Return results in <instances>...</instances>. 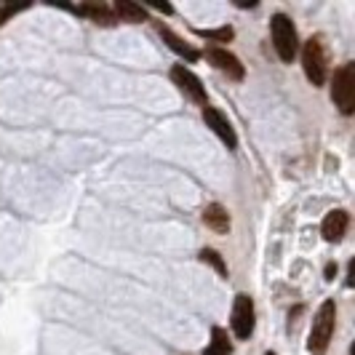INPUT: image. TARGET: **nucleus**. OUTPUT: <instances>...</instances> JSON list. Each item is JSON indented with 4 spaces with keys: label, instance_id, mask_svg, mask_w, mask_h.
<instances>
[{
    "label": "nucleus",
    "instance_id": "7ed1b4c3",
    "mask_svg": "<svg viewBox=\"0 0 355 355\" xmlns=\"http://www.w3.org/2000/svg\"><path fill=\"white\" fill-rule=\"evenodd\" d=\"M302 67L304 75L313 86H323L329 78V56H326V46L320 37H310L302 49Z\"/></svg>",
    "mask_w": 355,
    "mask_h": 355
},
{
    "label": "nucleus",
    "instance_id": "4468645a",
    "mask_svg": "<svg viewBox=\"0 0 355 355\" xmlns=\"http://www.w3.org/2000/svg\"><path fill=\"white\" fill-rule=\"evenodd\" d=\"M203 355H232L230 337H227V331H225V329L214 326L211 329V345L203 350Z\"/></svg>",
    "mask_w": 355,
    "mask_h": 355
},
{
    "label": "nucleus",
    "instance_id": "f257e3e1",
    "mask_svg": "<svg viewBox=\"0 0 355 355\" xmlns=\"http://www.w3.org/2000/svg\"><path fill=\"white\" fill-rule=\"evenodd\" d=\"M334 323H337V304H334V300H326L318 307L315 320H313V329H310L307 350L313 355H326L329 342L334 337Z\"/></svg>",
    "mask_w": 355,
    "mask_h": 355
},
{
    "label": "nucleus",
    "instance_id": "f8f14e48",
    "mask_svg": "<svg viewBox=\"0 0 355 355\" xmlns=\"http://www.w3.org/2000/svg\"><path fill=\"white\" fill-rule=\"evenodd\" d=\"M158 33H160V37H163V40L168 43V49H171V51H177L179 56H184L187 62H196V59H200V53H198L196 49H193V46H187V43H184V40H182L179 35H174V33H171L168 27L158 24Z\"/></svg>",
    "mask_w": 355,
    "mask_h": 355
},
{
    "label": "nucleus",
    "instance_id": "20e7f679",
    "mask_svg": "<svg viewBox=\"0 0 355 355\" xmlns=\"http://www.w3.org/2000/svg\"><path fill=\"white\" fill-rule=\"evenodd\" d=\"M331 99L339 107L342 115H353L355 110V64H342L334 72V86H331Z\"/></svg>",
    "mask_w": 355,
    "mask_h": 355
},
{
    "label": "nucleus",
    "instance_id": "9b49d317",
    "mask_svg": "<svg viewBox=\"0 0 355 355\" xmlns=\"http://www.w3.org/2000/svg\"><path fill=\"white\" fill-rule=\"evenodd\" d=\"M203 222H206L214 232L230 230V214H227L225 206H219V203H211V206L203 209Z\"/></svg>",
    "mask_w": 355,
    "mask_h": 355
},
{
    "label": "nucleus",
    "instance_id": "6ab92c4d",
    "mask_svg": "<svg viewBox=\"0 0 355 355\" xmlns=\"http://www.w3.org/2000/svg\"><path fill=\"white\" fill-rule=\"evenodd\" d=\"M267 355H275V353H267Z\"/></svg>",
    "mask_w": 355,
    "mask_h": 355
},
{
    "label": "nucleus",
    "instance_id": "39448f33",
    "mask_svg": "<svg viewBox=\"0 0 355 355\" xmlns=\"http://www.w3.org/2000/svg\"><path fill=\"white\" fill-rule=\"evenodd\" d=\"M232 331L238 339H249L254 334V302L249 294H238L232 304Z\"/></svg>",
    "mask_w": 355,
    "mask_h": 355
},
{
    "label": "nucleus",
    "instance_id": "6e6552de",
    "mask_svg": "<svg viewBox=\"0 0 355 355\" xmlns=\"http://www.w3.org/2000/svg\"><path fill=\"white\" fill-rule=\"evenodd\" d=\"M206 53H209L211 64L219 72H225V75L232 78V80H243L246 70H243V64L238 62V56H235V53H230L227 49H209Z\"/></svg>",
    "mask_w": 355,
    "mask_h": 355
},
{
    "label": "nucleus",
    "instance_id": "0eeeda50",
    "mask_svg": "<svg viewBox=\"0 0 355 355\" xmlns=\"http://www.w3.org/2000/svg\"><path fill=\"white\" fill-rule=\"evenodd\" d=\"M203 121H206V125L211 128L214 134L222 139V142L227 144L230 150H235L238 147V137H235V131H232V125H230V121L216 110V107H203Z\"/></svg>",
    "mask_w": 355,
    "mask_h": 355
},
{
    "label": "nucleus",
    "instance_id": "f03ea898",
    "mask_svg": "<svg viewBox=\"0 0 355 355\" xmlns=\"http://www.w3.org/2000/svg\"><path fill=\"white\" fill-rule=\"evenodd\" d=\"M270 30H272V46L281 56V62L291 64L294 56L300 51V37H297V27L291 24V19L286 14H275L270 21Z\"/></svg>",
    "mask_w": 355,
    "mask_h": 355
},
{
    "label": "nucleus",
    "instance_id": "ddd939ff",
    "mask_svg": "<svg viewBox=\"0 0 355 355\" xmlns=\"http://www.w3.org/2000/svg\"><path fill=\"white\" fill-rule=\"evenodd\" d=\"M115 19H121V21H131V24H139V21H147V11H144L142 6H137V3H131V0H118L115 3Z\"/></svg>",
    "mask_w": 355,
    "mask_h": 355
},
{
    "label": "nucleus",
    "instance_id": "2eb2a0df",
    "mask_svg": "<svg viewBox=\"0 0 355 355\" xmlns=\"http://www.w3.org/2000/svg\"><path fill=\"white\" fill-rule=\"evenodd\" d=\"M200 259H203V262H209V265H211L219 275H227V265H225V259L219 257V251L203 249V251H200Z\"/></svg>",
    "mask_w": 355,
    "mask_h": 355
},
{
    "label": "nucleus",
    "instance_id": "9d476101",
    "mask_svg": "<svg viewBox=\"0 0 355 355\" xmlns=\"http://www.w3.org/2000/svg\"><path fill=\"white\" fill-rule=\"evenodd\" d=\"M75 14L94 19V21H96V24H102V27H112V24H118V19H115V14H112V8H107L105 3H86V6L75 8Z\"/></svg>",
    "mask_w": 355,
    "mask_h": 355
},
{
    "label": "nucleus",
    "instance_id": "423d86ee",
    "mask_svg": "<svg viewBox=\"0 0 355 355\" xmlns=\"http://www.w3.org/2000/svg\"><path fill=\"white\" fill-rule=\"evenodd\" d=\"M171 80L177 83L179 89L184 91L193 102H198V105H206V86L200 83V78H198L193 70H187L184 64H177L174 70H171Z\"/></svg>",
    "mask_w": 355,
    "mask_h": 355
},
{
    "label": "nucleus",
    "instance_id": "a211bd4d",
    "mask_svg": "<svg viewBox=\"0 0 355 355\" xmlns=\"http://www.w3.org/2000/svg\"><path fill=\"white\" fill-rule=\"evenodd\" d=\"M337 275V265H326V278H334Z\"/></svg>",
    "mask_w": 355,
    "mask_h": 355
},
{
    "label": "nucleus",
    "instance_id": "1a4fd4ad",
    "mask_svg": "<svg viewBox=\"0 0 355 355\" xmlns=\"http://www.w3.org/2000/svg\"><path fill=\"white\" fill-rule=\"evenodd\" d=\"M347 227H350V214L345 211V209H334V211L326 214V219H323V225H320V232H323L326 241L337 243V241L345 238Z\"/></svg>",
    "mask_w": 355,
    "mask_h": 355
},
{
    "label": "nucleus",
    "instance_id": "dca6fc26",
    "mask_svg": "<svg viewBox=\"0 0 355 355\" xmlns=\"http://www.w3.org/2000/svg\"><path fill=\"white\" fill-rule=\"evenodd\" d=\"M198 35L216 40V43H227V40H232L235 33H232V27H219V30H198Z\"/></svg>",
    "mask_w": 355,
    "mask_h": 355
},
{
    "label": "nucleus",
    "instance_id": "f3484780",
    "mask_svg": "<svg viewBox=\"0 0 355 355\" xmlns=\"http://www.w3.org/2000/svg\"><path fill=\"white\" fill-rule=\"evenodd\" d=\"M155 8L163 11V14H174V8H171V6H163V3H155Z\"/></svg>",
    "mask_w": 355,
    "mask_h": 355
}]
</instances>
